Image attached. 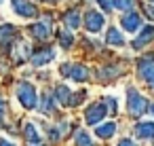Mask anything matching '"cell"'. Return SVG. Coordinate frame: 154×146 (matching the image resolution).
Returning <instances> with one entry per match:
<instances>
[{
	"label": "cell",
	"instance_id": "6da1fadb",
	"mask_svg": "<svg viewBox=\"0 0 154 146\" xmlns=\"http://www.w3.org/2000/svg\"><path fill=\"white\" fill-rule=\"evenodd\" d=\"M17 100L21 102V106L23 108H28V110H32V108H36V89H34V85L32 83H28V81H21L19 85H17Z\"/></svg>",
	"mask_w": 154,
	"mask_h": 146
},
{
	"label": "cell",
	"instance_id": "52a82bcc",
	"mask_svg": "<svg viewBox=\"0 0 154 146\" xmlns=\"http://www.w3.org/2000/svg\"><path fill=\"white\" fill-rule=\"evenodd\" d=\"M139 74H141V78L154 89V55H152V57H143V59L139 62Z\"/></svg>",
	"mask_w": 154,
	"mask_h": 146
},
{
	"label": "cell",
	"instance_id": "ffe728a7",
	"mask_svg": "<svg viewBox=\"0 0 154 146\" xmlns=\"http://www.w3.org/2000/svg\"><path fill=\"white\" fill-rule=\"evenodd\" d=\"M26 138H28L30 142H34V144L40 140V135L36 133V127H34L32 123H28V125H26Z\"/></svg>",
	"mask_w": 154,
	"mask_h": 146
},
{
	"label": "cell",
	"instance_id": "e0dca14e",
	"mask_svg": "<svg viewBox=\"0 0 154 146\" xmlns=\"http://www.w3.org/2000/svg\"><path fill=\"white\" fill-rule=\"evenodd\" d=\"M53 110H55V97L49 95V93H45V95H42V104H40V112H42V114H49V112H53Z\"/></svg>",
	"mask_w": 154,
	"mask_h": 146
},
{
	"label": "cell",
	"instance_id": "30bf717a",
	"mask_svg": "<svg viewBox=\"0 0 154 146\" xmlns=\"http://www.w3.org/2000/svg\"><path fill=\"white\" fill-rule=\"evenodd\" d=\"M133 131H135V135L141 138V140H152V138H154V123H150V121L137 123V125L133 127Z\"/></svg>",
	"mask_w": 154,
	"mask_h": 146
},
{
	"label": "cell",
	"instance_id": "5bb4252c",
	"mask_svg": "<svg viewBox=\"0 0 154 146\" xmlns=\"http://www.w3.org/2000/svg\"><path fill=\"white\" fill-rule=\"evenodd\" d=\"M70 97H72V91H70L66 85H57V89H55V100H57L59 104L68 106V104H70Z\"/></svg>",
	"mask_w": 154,
	"mask_h": 146
},
{
	"label": "cell",
	"instance_id": "9c48e42d",
	"mask_svg": "<svg viewBox=\"0 0 154 146\" xmlns=\"http://www.w3.org/2000/svg\"><path fill=\"white\" fill-rule=\"evenodd\" d=\"M154 40V26H146L141 32H139V36L133 40V49H143L148 43H152Z\"/></svg>",
	"mask_w": 154,
	"mask_h": 146
},
{
	"label": "cell",
	"instance_id": "277c9868",
	"mask_svg": "<svg viewBox=\"0 0 154 146\" xmlns=\"http://www.w3.org/2000/svg\"><path fill=\"white\" fill-rule=\"evenodd\" d=\"M103 24H106V19H103L101 13H97V11H87L85 13V28L89 32H93V34L99 32L103 28Z\"/></svg>",
	"mask_w": 154,
	"mask_h": 146
},
{
	"label": "cell",
	"instance_id": "4316f807",
	"mask_svg": "<svg viewBox=\"0 0 154 146\" xmlns=\"http://www.w3.org/2000/svg\"><path fill=\"white\" fill-rule=\"evenodd\" d=\"M118 146H135V144H133V140L125 138V140H120V142H118Z\"/></svg>",
	"mask_w": 154,
	"mask_h": 146
},
{
	"label": "cell",
	"instance_id": "f546056e",
	"mask_svg": "<svg viewBox=\"0 0 154 146\" xmlns=\"http://www.w3.org/2000/svg\"><path fill=\"white\" fill-rule=\"evenodd\" d=\"M150 112H152V114H154V104H150Z\"/></svg>",
	"mask_w": 154,
	"mask_h": 146
},
{
	"label": "cell",
	"instance_id": "836d02e7",
	"mask_svg": "<svg viewBox=\"0 0 154 146\" xmlns=\"http://www.w3.org/2000/svg\"><path fill=\"white\" fill-rule=\"evenodd\" d=\"M0 2H2V0H0Z\"/></svg>",
	"mask_w": 154,
	"mask_h": 146
},
{
	"label": "cell",
	"instance_id": "3957f363",
	"mask_svg": "<svg viewBox=\"0 0 154 146\" xmlns=\"http://www.w3.org/2000/svg\"><path fill=\"white\" fill-rule=\"evenodd\" d=\"M106 114H108V110H106V102L101 104V102H95V104H91L89 108H87V116H85V121L89 123V125H99L103 119H106Z\"/></svg>",
	"mask_w": 154,
	"mask_h": 146
},
{
	"label": "cell",
	"instance_id": "9a60e30c",
	"mask_svg": "<svg viewBox=\"0 0 154 146\" xmlns=\"http://www.w3.org/2000/svg\"><path fill=\"white\" fill-rule=\"evenodd\" d=\"M116 131V123H106V125H97V129H95V133H97V138H101V140H108V138H112V133Z\"/></svg>",
	"mask_w": 154,
	"mask_h": 146
},
{
	"label": "cell",
	"instance_id": "8992f818",
	"mask_svg": "<svg viewBox=\"0 0 154 146\" xmlns=\"http://www.w3.org/2000/svg\"><path fill=\"white\" fill-rule=\"evenodd\" d=\"M11 5H13V11L21 17H36L38 15V9L30 0H11Z\"/></svg>",
	"mask_w": 154,
	"mask_h": 146
},
{
	"label": "cell",
	"instance_id": "ac0fdd59",
	"mask_svg": "<svg viewBox=\"0 0 154 146\" xmlns=\"http://www.w3.org/2000/svg\"><path fill=\"white\" fill-rule=\"evenodd\" d=\"M59 43H61V47H72V43H74V36L70 34V30H61L59 32Z\"/></svg>",
	"mask_w": 154,
	"mask_h": 146
},
{
	"label": "cell",
	"instance_id": "ba28073f",
	"mask_svg": "<svg viewBox=\"0 0 154 146\" xmlns=\"http://www.w3.org/2000/svg\"><path fill=\"white\" fill-rule=\"evenodd\" d=\"M51 19L49 17H45V21L42 24H34L32 28H30V36L32 38H36V40H47L49 36H51Z\"/></svg>",
	"mask_w": 154,
	"mask_h": 146
},
{
	"label": "cell",
	"instance_id": "2e32d148",
	"mask_svg": "<svg viewBox=\"0 0 154 146\" xmlns=\"http://www.w3.org/2000/svg\"><path fill=\"white\" fill-rule=\"evenodd\" d=\"M108 45H112V47H120V45H125V38H122V34H120V30H116V28H110L108 30Z\"/></svg>",
	"mask_w": 154,
	"mask_h": 146
},
{
	"label": "cell",
	"instance_id": "44dd1931",
	"mask_svg": "<svg viewBox=\"0 0 154 146\" xmlns=\"http://www.w3.org/2000/svg\"><path fill=\"white\" fill-rule=\"evenodd\" d=\"M15 36V28L13 26H2V28H0V40H7V38H13Z\"/></svg>",
	"mask_w": 154,
	"mask_h": 146
},
{
	"label": "cell",
	"instance_id": "5b68a950",
	"mask_svg": "<svg viewBox=\"0 0 154 146\" xmlns=\"http://www.w3.org/2000/svg\"><path fill=\"white\" fill-rule=\"evenodd\" d=\"M120 28L122 30H127V32H139V28H141V17L135 13V11H129V13H125L122 17H120Z\"/></svg>",
	"mask_w": 154,
	"mask_h": 146
},
{
	"label": "cell",
	"instance_id": "8fae6325",
	"mask_svg": "<svg viewBox=\"0 0 154 146\" xmlns=\"http://www.w3.org/2000/svg\"><path fill=\"white\" fill-rule=\"evenodd\" d=\"M53 57H55V51H51V49H42V51H38V53H32L30 62H32L34 66H45V64H49Z\"/></svg>",
	"mask_w": 154,
	"mask_h": 146
},
{
	"label": "cell",
	"instance_id": "7a4b0ae2",
	"mask_svg": "<svg viewBox=\"0 0 154 146\" xmlns=\"http://www.w3.org/2000/svg\"><path fill=\"white\" fill-rule=\"evenodd\" d=\"M127 106H129V112L133 114V116H141L148 108H150V104H148V100L141 95V93H137L135 89H127Z\"/></svg>",
	"mask_w": 154,
	"mask_h": 146
},
{
	"label": "cell",
	"instance_id": "d6a6232c",
	"mask_svg": "<svg viewBox=\"0 0 154 146\" xmlns=\"http://www.w3.org/2000/svg\"><path fill=\"white\" fill-rule=\"evenodd\" d=\"M34 146H38V144H34Z\"/></svg>",
	"mask_w": 154,
	"mask_h": 146
},
{
	"label": "cell",
	"instance_id": "7c38bea8",
	"mask_svg": "<svg viewBox=\"0 0 154 146\" xmlns=\"http://www.w3.org/2000/svg\"><path fill=\"white\" fill-rule=\"evenodd\" d=\"M87 76H89V70L82 64H72V68H70V78L72 81L82 83V81H87Z\"/></svg>",
	"mask_w": 154,
	"mask_h": 146
},
{
	"label": "cell",
	"instance_id": "d4e9b609",
	"mask_svg": "<svg viewBox=\"0 0 154 146\" xmlns=\"http://www.w3.org/2000/svg\"><path fill=\"white\" fill-rule=\"evenodd\" d=\"M103 102L108 104V108H110V112H116V110H118V102H116L114 97H110V95H106V97H103Z\"/></svg>",
	"mask_w": 154,
	"mask_h": 146
},
{
	"label": "cell",
	"instance_id": "1f68e13d",
	"mask_svg": "<svg viewBox=\"0 0 154 146\" xmlns=\"http://www.w3.org/2000/svg\"><path fill=\"white\" fill-rule=\"evenodd\" d=\"M150 2H154V0H150Z\"/></svg>",
	"mask_w": 154,
	"mask_h": 146
},
{
	"label": "cell",
	"instance_id": "4fadbf2b",
	"mask_svg": "<svg viewBox=\"0 0 154 146\" xmlns=\"http://www.w3.org/2000/svg\"><path fill=\"white\" fill-rule=\"evenodd\" d=\"M63 24H66L68 30H76L80 26V13L78 11H68L66 17H63Z\"/></svg>",
	"mask_w": 154,
	"mask_h": 146
},
{
	"label": "cell",
	"instance_id": "7402d4cb",
	"mask_svg": "<svg viewBox=\"0 0 154 146\" xmlns=\"http://www.w3.org/2000/svg\"><path fill=\"white\" fill-rule=\"evenodd\" d=\"M114 74H120V68H116V66H110V68H103V70H99V78H108V76H114Z\"/></svg>",
	"mask_w": 154,
	"mask_h": 146
},
{
	"label": "cell",
	"instance_id": "603a6c76",
	"mask_svg": "<svg viewBox=\"0 0 154 146\" xmlns=\"http://www.w3.org/2000/svg\"><path fill=\"white\" fill-rule=\"evenodd\" d=\"M114 7L120 11H129V9H133V0H114Z\"/></svg>",
	"mask_w": 154,
	"mask_h": 146
},
{
	"label": "cell",
	"instance_id": "83f0119b",
	"mask_svg": "<svg viewBox=\"0 0 154 146\" xmlns=\"http://www.w3.org/2000/svg\"><path fill=\"white\" fill-rule=\"evenodd\" d=\"M0 146H15V144H11V142H7V140L0 138Z\"/></svg>",
	"mask_w": 154,
	"mask_h": 146
},
{
	"label": "cell",
	"instance_id": "cb8c5ba5",
	"mask_svg": "<svg viewBox=\"0 0 154 146\" xmlns=\"http://www.w3.org/2000/svg\"><path fill=\"white\" fill-rule=\"evenodd\" d=\"M97 5L101 7L103 13H110V11L114 9V0H97Z\"/></svg>",
	"mask_w": 154,
	"mask_h": 146
},
{
	"label": "cell",
	"instance_id": "d6986e66",
	"mask_svg": "<svg viewBox=\"0 0 154 146\" xmlns=\"http://www.w3.org/2000/svg\"><path fill=\"white\" fill-rule=\"evenodd\" d=\"M76 146H95V144L91 142V138H89L87 131H78L76 133Z\"/></svg>",
	"mask_w": 154,
	"mask_h": 146
},
{
	"label": "cell",
	"instance_id": "484cf974",
	"mask_svg": "<svg viewBox=\"0 0 154 146\" xmlns=\"http://www.w3.org/2000/svg\"><path fill=\"white\" fill-rule=\"evenodd\" d=\"M146 13H148V17H152V19H154V2H150V5L146 7Z\"/></svg>",
	"mask_w": 154,
	"mask_h": 146
},
{
	"label": "cell",
	"instance_id": "4dcf8cb0",
	"mask_svg": "<svg viewBox=\"0 0 154 146\" xmlns=\"http://www.w3.org/2000/svg\"><path fill=\"white\" fill-rule=\"evenodd\" d=\"M47 2H55V0H47Z\"/></svg>",
	"mask_w": 154,
	"mask_h": 146
},
{
	"label": "cell",
	"instance_id": "f1b7e54d",
	"mask_svg": "<svg viewBox=\"0 0 154 146\" xmlns=\"http://www.w3.org/2000/svg\"><path fill=\"white\" fill-rule=\"evenodd\" d=\"M2 108H5V104H2V100H0V116H2Z\"/></svg>",
	"mask_w": 154,
	"mask_h": 146
}]
</instances>
